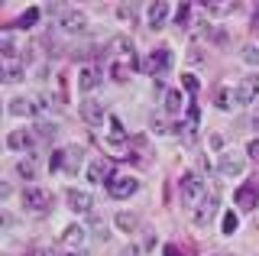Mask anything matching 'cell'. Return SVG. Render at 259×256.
<instances>
[{"label": "cell", "instance_id": "obj_1", "mask_svg": "<svg viewBox=\"0 0 259 256\" xmlns=\"http://www.w3.org/2000/svg\"><path fill=\"white\" fill-rule=\"evenodd\" d=\"M178 188H182V198L188 201L191 207L201 201V198L207 195V188H204V179L201 175H194V172H185L182 179H178Z\"/></svg>", "mask_w": 259, "mask_h": 256}, {"label": "cell", "instance_id": "obj_2", "mask_svg": "<svg viewBox=\"0 0 259 256\" xmlns=\"http://www.w3.org/2000/svg\"><path fill=\"white\" fill-rule=\"evenodd\" d=\"M23 207L32 211V214H46L49 207H52V195H49L46 188L29 185V188H23Z\"/></svg>", "mask_w": 259, "mask_h": 256}, {"label": "cell", "instance_id": "obj_3", "mask_svg": "<svg viewBox=\"0 0 259 256\" xmlns=\"http://www.w3.org/2000/svg\"><path fill=\"white\" fill-rule=\"evenodd\" d=\"M168 68H172V49L168 46H156L149 52V59H146V71L149 75H168Z\"/></svg>", "mask_w": 259, "mask_h": 256}, {"label": "cell", "instance_id": "obj_4", "mask_svg": "<svg viewBox=\"0 0 259 256\" xmlns=\"http://www.w3.org/2000/svg\"><path fill=\"white\" fill-rule=\"evenodd\" d=\"M253 101H259V75H246L233 88V104L246 107V104H253Z\"/></svg>", "mask_w": 259, "mask_h": 256}, {"label": "cell", "instance_id": "obj_5", "mask_svg": "<svg viewBox=\"0 0 259 256\" xmlns=\"http://www.w3.org/2000/svg\"><path fill=\"white\" fill-rule=\"evenodd\" d=\"M107 191L113 198H130L140 191V179H133V175H113L107 182Z\"/></svg>", "mask_w": 259, "mask_h": 256}, {"label": "cell", "instance_id": "obj_6", "mask_svg": "<svg viewBox=\"0 0 259 256\" xmlns=\"http://www.w3.org/2000/svg\"><path fill=\"white\" fill-rule=\"evenodd\" d=\"M78 114H81V120H84L88 126H104V120H110L107 114H104V104L101 101H81V107H78Z\"/></svg>", "mask_w": 259, "mask_h": 256}, {"label": "cell", "instance_id": "obj_7", "mask_svg": "<svg viewBox=\"0 0 259 256\" xmlns=\"http://www.w3.org/2000/svg\"><path fill=\"white\" fill-rule=\"evenodd\" d=\"M59 29L62 33H84L88 29V20H84V13L81 10H59Z\"/></svg>", "mask_w": 259, "mask_h": 256}, {"label": "cell", "instance_id": "obj_8", "mask_svg": "<svg viewBox=\"0 0 259 256\" xmlns=\"http://www.w3.org/2000/svg\"><path fill=\"white\" fill-rule=\"evenodd\" d=\"M214 214H217V198H214V195H204L198 204H194V214H191V218H194V224H198V227H207Z\"/></svg>", "mask_w": 259, "mask_h": 256}, {"label": "cell", "instance_id": "obj_9", "mask_svg": "<svg viewBox=\"0 0 259 256\" xmlns=\"http://www.w3.org/2000/svg\"><path fill=\"white\" fill-rule=\"evenodd\" d=\"M243 169H246V159H243L240 153H224L221 156V175L224 179H237V175H243Z\"/></svg>", "mask_w": 259, "mask_h": 256}, {"label": "cell", "instance_id": "obj_10", "mask_svg": "<svg viewBox=\"0 0 259 256\" xmlns=\"http://www.w3.org/2000/svg\"><path fill=\"white\" fill-rule=\"evenodd\" d=\"M88 179H91L94 185H104V182L113 179V165L107 162V159H94V162L88 165Z\"/></svg>", "mask_w": 259, "mask_h": 256}, {"label": "cell", "instance_id": "obj_11", "mask_svg": "<svg viewBox=\"0 0 259 256\" xmlns=\"http://www.w3.org/2000/svg\"><path fill=\"white\" fill-rule=\"evenodd\" d=\"M233 201H237L243 211H253V207L259 204V188L256 185H240L237 195H233Z\"/></svg>", "mask_w": 259, "mask_h": 256}, {"label": "cell", "instance_id": "obj_12", "mask_svg": "<svg viewBox=\"0 0 259 256\" xmlns=\"http://www.w3.org/2000/svg\"><path fill=\"white\" fill-rule=\"evenodd\" d=\"M68 207H71L75 214H88V211L94 207V198L88 195V191H78V188H71V191H68Z\"/></svg>", "mask_w": 259, "mask_h": 256}, {"label": "cell", "instance_id": "obj_13", "mask_svg": "<svg viewBox=\"0 0 259 256\" xmlns=\"http://www.w3.org/2000/svg\"><path fill=\"white\" fill-rule=\"evenodd\" d=\"M97 84H101V71H97L94 65H84V68H81L78 71V88H81V91H94V88Z\"/></svg>", "mask_w": 259, "mask_h": 256}, {"label": "cell", "instance_id": "obj_14", "mask_svg": "<svg viewBox=\"0 0 259 256\" xmlns=\"http://www.w3.org/2000/svg\"><path fill=\"white\" fill-rule=\"evenodd\" d=\"M7 110H10L13 117H32V114L39 110V104L32 101V98H13V101H10V107H7Z\"/></svg>", "mask_w": 259, "mask_h": 256}, {"label": "cell", "instance_id": "obj_15", "mask_svg": "<svg viewBox=\"0 0 259 256\" xmlns=\"http://www.w3.org/2000/svg\"><path fill=\"white\" fill-rule=\"evenodd\" d=\"M168 13H172V7H168V4H152L149 7V26L152 29H162V26H165V20H168Z\"/></svg>", "mask_w": 259, "mask_h": 256}, {"label": "cell", "instance_id": "obj_16", "mask_svg": "<svg viewBox=\"0 0 259 256\" xmlns=\"http://www.w3.org/2000/svg\"><path fill=\"white\" fill-rule=\"evenodd\" d=\"M84 237H88V230L81 227V224H71V227H65L62 243L65 246H81V243H84Z\"/></svg>", "mask_w": 259, "mask_h": 256}, {"label": "cell", "instance_id": "obj_17", "mask_svg": "<svg viewBox=\"0 0 259 256\" xmlns=\"http://www.w3.org/2000/svg\"><path fill=\"white\" fill-rule=\"evenodd\" d=\"M32 143H36V137L26 133V130H16V133L7 137V146H10V149H32Z\"/></svg>", "mask_w": 259, "mask_h": 256}, {"label": "cell", "instance_id": "obj_18", "mask_svg": "<svg viewBox=\"0 0 259 256\" xmlns=\"http://www.w3.org/2000/svg\"><path fill=\"white\" fill-rule=\"evenodd\" d=\"M133 65H136V55L133 59H120V62H113V78H117V81H126L130 75H133Z\"/></svg>", "mask_w": 259, "mask_h": 256}, {"label": "cell", "instance_id": "obj_19", "mask_svg": "<svg viewBox=\"0 0 259 256\" xmlns=\"http://www.w3.org/2000/svg\"><path fill=\"white\" fill-rule=\"evenodd\" d=\"M182 104H185L182 91H165V110L168 114H182Z\"/></svg>", "mask_w": 259, "mask_h": 256}, {"label": "cell", "instance_id": "obj_20", "mask_svg": "<svg viewBox=\"0 0 259 256\" xmlns=\"http://www.w3.org/2000/svg\"><path fill=\"white\" fill-rule=\"evenodd\" d=\"M117 227L130 234V230H136V227H140V218H136V214H126V211H120V214H117Z\"/></svg>", "mask_w": 259, "mask_h": 256}, {"label": "cell", "instance_id": "obj_21", "mask_svg": "<svg viewBox=\"0 0 259 256\" xmlns=\"http://www.w3.org/2000/svg\"><path fill=\"white\" fill-rule=\"evenodd\" d=\"M65 162H68L71 169H78V165L84 162V149H81V146H71V149H65Z\"/></svg>", "mask_w": 259, "mask_h": 256}, {"label": "cell", "instance_id": "obj_22", "mask_svg": "<svg viewBox=\"0 0 259 256\" xmlns=\"http://www.w3.org/2000/svg\"><path fill=\"white\" fill-rule=\"evenodd\" d=\"M107 123H110V143H123V140H126V130H123V123H120L117 117H110Z\"/></svg>", "mask_w": 259, "mask_h": 256}, {"label": "cell", "instance_id": "obj_23", "mask_svg": "<svg viewBox=\"0 0 259 256\" xmlns=\"http://www.w3.org/2000/svg\"><path fill=\"white\" fill-rule=\"evenodd\" d=\"M221 227H224V234H237V227H240V218L233 211H227L224 214V221H221Z\"/></svg>", "mask_w": 259, "mask_h": 256}, {"label": "cell", "instance_id": "obj_24", "mask_svg": "<svg viewBox=\"0 0 259 256\" xmlns=\"http://www.w3.org/2000/svg\"><path fill=\"white\" fill-rule=\"evenodd\" d=\"M36 20H39V10H36V7H29V10L23 13L20 20H16V26H20V29H29V26H32Z\"/></svg>", "mask_w": 259, "mask_h": 256}, {"label": "cell", "instance_id": "obj_25", "mask_svg": "<svg viewBox=\"0 0 259 256\" xmlns=\"http://www.w3.org/2000/svg\"><path fill=\"white\" fill-rule=\"evenodd\" d=\"M16 172H20L23 179H32V175H36V162H32V159H20V162H16Z\"/></svg>", "mask_w": 259, "mask_h": 256}, {"label": "cell", "instance_id": "obj_26", "mask_svg": "<svg viewBox=\"0 0 259 256\" xmlns=\"http://www.w3.org/2000/svg\"><path fill=\"white\" fill-rule=\"evenodd\" d=\"M20 78H23V68H20V65H13V62H10V65H7V75H4V81H7V84H16Z\"/></svg>", "mask_w": 259, "mask_h": 256}, {"label": "cell", "instance_id": "obj_27", "mask_svg": "<svg viewBox=\"0 0 259 256\" xmlns=\"http://www.w3.org/2000/svg\"><path fill=\"white\" fill-rule=\"evenodd\" d=\"M0 49H4V59H10V62H13V55H16V42H13L10 36L0 39Z\"/></svg>", "mask_w": 259, "mask_h": 256}, {"label": "cell", "instance_id": "obj_28", "mask_svg": "<svg viewBox=\"0 0 259 256\" xmlns=\"http://www.w3.org/2000/svg\"><path fill=\"white\" fill-rule=\"evenodd\" d=\"M243 62H246V65H259V49L256 46H246V49H243Z\"/></svg>", "mask_w": 259, "mask_h": 256}, {"label": "cell", "instance_id": "obj_29", "mask_svg": "<svg viewBox=\"0 0 259 256\" xmlns=\"http://www.w3.org/2000/svg\"><path fill=\"white\" fill-rule=\"evenodd\" d=\"M204 10H207V13H214V17H224V13H230L233 7H230V4H207Z\"/></svg>", "mask_w": 259, "mask_h": 256}, {"label": "cell", "instance_id": "obj_30", "mask_svg": "<svg viewBox=\"0 0 259 256\" xmlns=\"http://www.w3.org/2000/svg\"><path fill=\"white\" fill-rule=\"evenodd\" d=\"M117 17H120V20H133V17H136V7H133V4H120V7H117Z\"/></svg>", "mask_w": 259, "mask_h": 256}, {"label": "cell", "instance_id": "obj_31", "mask_svg": "<svg viewBox=\"0 0 259 256\" xmlns=\"http://www.w3.org/2000/svg\"><path fill=\"white\" fill-rule=\"evenodd\" d=\"M55 133H59V126H55V123H39V137H52L55 140Z\"/></svg>", "mask_w": 259, "mask_h": 256}, {"label": "cell", "instance_id": "obj_32", "mask_svg": "<svg viewBox=\"0 0 259 256\" xmlns=\"http://www.w3.org/2000/svg\"><path fill=\"white\" fill-rule=\"evenodd\" d=\"M217 107L230 110V91H217Z\"/></svg>", "mask_w": 259, "mask_h": 256}, {"label": "cell", "instance_id": "obj_33", "mask_svg": "<svg viewBox=\"0 0 259 256\" xmlns=\"http://www.w3.org/2000/svg\"><path fill=\"white\" fill-rule=\"evenodd\" d=\"M49 165H52V169H62L65 165V149H55V156L49 159Z\"/></svg>", "mask_w": 259, "mask_h": 256}, {"label": "cell", "instance_id": "obj_34", "mask_svg": "<svg viewBox=\"0 0 259 256\" xmlns=\"http://www.w3.org/2000/svg\"><path fill=\"white\" fill-rule=\"evenodd\" d=\"M182 84H185V91H191V94L198 91V78H194V75H185V78H182Z\"/></svg>", "mask_w": 259, "mask_h": 256}, {"label": "cell", "instance_id": "obj_35", "mask_svg": "<svg viewBox=\"0 0 259 256\" xmlns=\"http://www.w3.org/2000/svg\"><path fill=\"white\" fill-rule=\"evenodd\" d=\"M194 126H198V104L188 107V130H194Z\"/></svg>", "mask_w": 259, "mask_h": 256}, {"label": "cell", "instance_id": "obj_36", "mask_svg": "<svg viewBox=\"0 0 259 256\" xmlns=\"http://www.w3.org/2000/svg\"><path fill=\"white\" fill-rule=\"evenodd\" d=\"M188 13L191 7H178V26H188Z\"/></svg>", "mask_w": 259, "mask_h": 256}, {"label": "cell", "instance_id": "obj_37", "mask_svg": "<svg viewBox=\"0 0 259 256\" xmlns=\"http://www.w3.org/2000/svg\"><path fill=\"white\" fill-rule=\"evenodd\" d=\"M246 153L253 156V159H259V140H253V143H249V146H246Z\"/></svg>", "mask_w": 259, "mask_h": 256}, {"label": "cell", "instance_id": "obj_38", "mask_svg": "<svg viewBox=\"0 0 259 256\" xmlns=\"http://www.w3.org/2000/svg\"><path fill=\"white\" fill-rule=\"evenodd\" d=\"M162 253H165V256H182V253H178V246H175V243H168V246H165Z\"/></svg>", "mask_w": 259, "mask_h": 256}, {"label": "cell", "instance_id": "obj_39", "mask_svg": "<svg viewBox=\"0 0 259 256\" xmlns=\"http://www.w3.org/2000/svg\"><path fill=\"white\" fill-rule=\"evenodd\" d=\"M32 256H55V253H52V250H46V246H42V250H36Z\"/></svg>", "mask_w": 259, "mask_h": 256}, {"label": "cell", "instance_id": "obj_40", "mask_svg": "<svg viewBox=\"0 0 259 256\" xmlns=\"http://www.w3.org/2000/svg\"><path fill=\"white\" fill-rule=\"evenodd\" d=\"M253 26H259V10H256V13H253Z\"/></svg>", "mask_w": 259, "mask_h": 256}, {"label": "cell", "instance_id": "obj_41", "mask_svg": "<svg viewBox=\"0 0 259 256\" xmlns=\"http://www.w3.org/2000/svg\"><path fill=\"white\" fill-rule=\"evenodd\" d=\"M253 126H256V133H259V117H256V120H253Z\"/></svg>", "mask_w": 259, "mask_h": 256}]
</instances>
